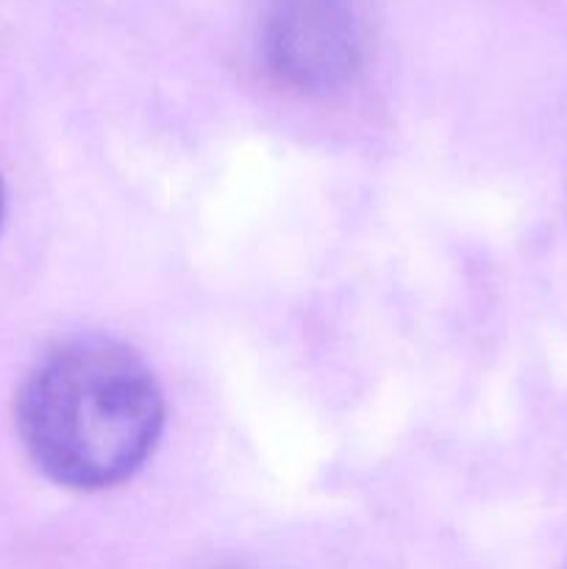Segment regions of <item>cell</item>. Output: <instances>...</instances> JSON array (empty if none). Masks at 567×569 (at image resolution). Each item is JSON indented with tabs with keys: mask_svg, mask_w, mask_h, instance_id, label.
<instances>
[{
	"mask_svg": "<svg viewBox=\"0 0 567 569\" xmlns=\"http://www.w3.org/2000/svg\"><path fill=\"white\" fill-rule=\"evenodd\" d=\"M17 431L44 478L76 492L128 481L165 431L150 367L109 339H78L44 356L17 395Z\"/></svg>",
	"mask_w": 567,
	"mask_h": 569,
	"instance_id": "obj_1",
	"label": "cell"
},
{
	"mask_svg": "<svg viewBox=\"0 0 567 569\" xmlns=\"http://www.w3.org/2000/svg\"><path fill=\"white\" fill-rule=\"evenodd\" d=\"M359 0H270L261 31L267 70L300 94L348 87L365 61Z\"/></svg>",
	"mask_w": 567,
	"mask_h": 569,
	"instance_id": "obj_2",
	"label": "cell"
},
{
	"mask_svg": "<svg viewBox=\"0 0 567 569\" xmlns=\"http://www.w3.org/2000/svg\"><path fill=\"white\" fill-rule=\"evenodd\" d=\"M3 209H6V198H3V183H0V226H3Z\"/></svg>",
	"mask_w": 567,
	"mask_h": 569,
	"instance_id": "obj_3",
	"label": "cell"
}]
</instances>
